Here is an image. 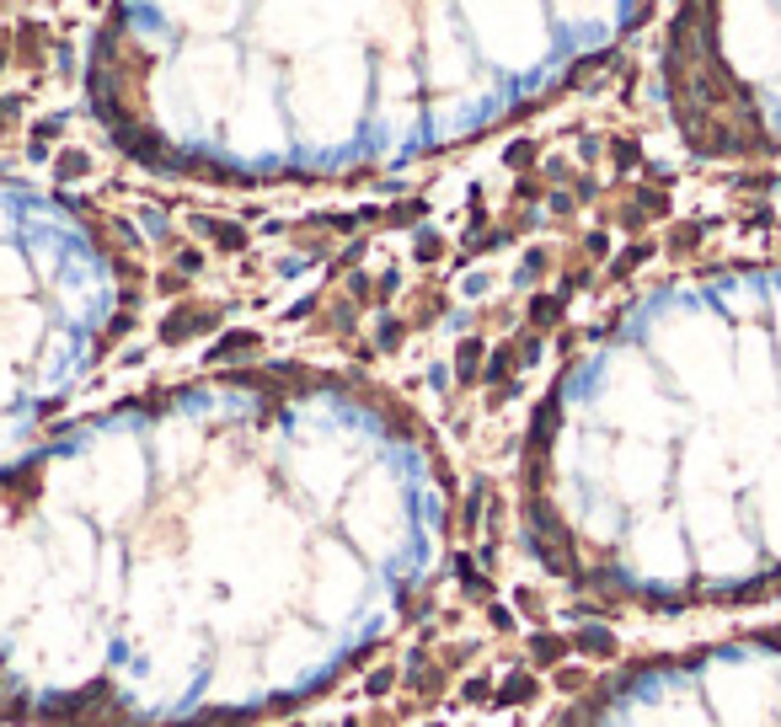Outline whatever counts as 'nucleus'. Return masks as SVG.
Wrapping results in <instances>:
<instances>
[{
	"mask_svg": "<svg viewBox=\"0 0 781 727\" xmlns=\"http://www.w3.org/2000/svg\"><path fill=\"white\" fill-rule=\"evenodd\" d=\"M423 455L343 391H193L0 482V722L284 717L434 578Z\"/></svg>",
	"mask_w": 781,
	"mask_h": 727,
	"instance_id": "obj_1",
	"label": "nucleus"
},
{
	"mask_svg": "<svg viewBox=\"0 0 781 727\" xmlns=\"http://www.w3.org/2000/svg\"><path fill=\"white\" fill-rule=\"evenodd\" d=\"M97 321V257L49 214L0 204V439L86 359Z\"/></svg>",
	"mask_w": 781,
	"mask_h": 727,
	"instance_id": "obj_2",
	"label": "nucleus"
},
{
	"mask_svg": "<svg viewBox=\"0 0 781 727\" xmlns=\"http://www.w3.org/2000/svg\"><path fill=\"white\" fill-rule=\"evenodd\" d=\"M557 727H781V631L632 663Z\"/></svg>",
	"mask_w": 781,
	"mask_h": 727,
	"instance_id": "obj_3",
	"label": "nucleus"
}]
</instances>
